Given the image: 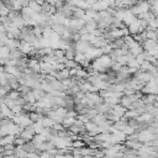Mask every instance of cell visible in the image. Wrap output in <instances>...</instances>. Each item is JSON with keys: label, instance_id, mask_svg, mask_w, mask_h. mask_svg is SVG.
Masks as SVG:
<instances>
[{"label": "cell", "instance_id": "obj_2", "mask_svg": "<svg viewBox=\"0 0 158 158\" xmlns=\"http://www.w3.org/2000/svg\"><path fill=\"white\" fill-rule=\"evenodd\" d=\"M142 1H148V0H142Z\"/></svg>", "mask_w": 158, "mask_h": 158}, {"label": "cell", "instance_id": "obj_1", "mask_svg": "<svg viewBox=\"0 0 158 158\" xmlns=\"http://www.w3.org/2000/svg\"><path fill=\"white\" fill-rule=\"evenodd\" d=\"M148 1H151V2H152V1H158V0H148Z\"/></svg>", "mask_w": 158, "mask_h": 158}]
</instances>
